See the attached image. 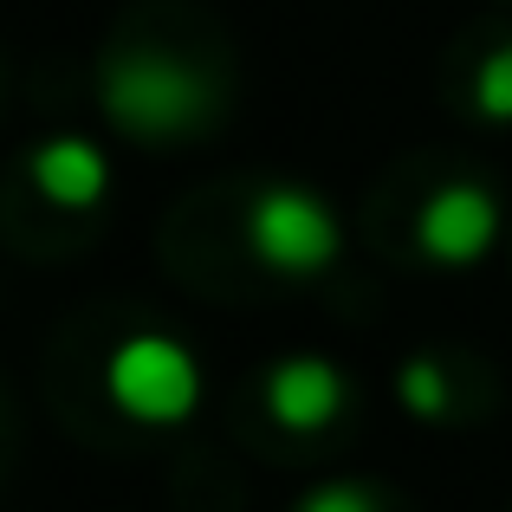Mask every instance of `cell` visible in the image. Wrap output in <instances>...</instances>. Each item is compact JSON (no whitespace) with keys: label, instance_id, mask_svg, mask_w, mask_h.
I'll return each instance as SVG.
<instances>
[{"label":"cell","instance_id":"cell-1","mask_svg":"<svg viewBox=\"0 0 512 512\" xmlns=\"http://www.w3.org/2000/svg\"><path fill=\"white\" fill-rule=\"evenodd\" d=\"M98 104L137 143H182L214 124L208 72L175 59V52H117V59H104Z\"/></svg>","mask_w":512,"mask_h":512},{"label":"cell","instance_id":"cell-2","mask_svg":"<svg viewBox=\"0 0 512 512\" xmlns=\"http://www.w3.org/2000/svg\"><path fill=\"white\" fill-rule=\"evenodd\" d=\"M104 396L117 415L143 428H175L201 409V363L169 331H130L104 357Z\"/></svg>","mask_w":512,"mask_h":512},{"label":"cell","instance_id":"cell-3","mask_svg":"<svg viewBox=\"0 0 512 512\" xmlns=\"http://www.w3.org/2000/svg\"><path fill=\"white\" fill-rule=\"evenodd\" d=\"M247 253L279 279H318L338 266L344 227L325 195L299 182H273L247 201Z\"/></svg>","mask_w":512,"mask_h":512},{"label":"cell","instance_id":"cell-4","mask_svg":"<svg viewBox=\"0 0 512 512\" xmlns=\"http://www.w3.org/2000/svg\"><path fill=\"white\" fill-rule=\"evenodd\" d=\"M500 240V201L480 182H441L415 214V247L435 266H474Z\"/></svg>","mask_w":512,"mask_h":512},{"label":"cell","instance_id":"cell-5","mask_svg":"<svg viewBox=\"0 0 512 512\" xmlns=\"http://www.w3.org/2000/svg\"><path fill=\"white\" fill-rule=\"evenodd\" d=\"M260 396H266V415H273L286 435H325L350 409V376L331 357L299 350V357H279L273 370H266Z\"/></svg>","mask_w":512,"mask_h":512},{"label":"cell","instance_id":"cell-6","mask_svg":"<svg viewBox=\"0 0 512 512\" xmlns=\"http://www.w3.org/2000/svg\"><path fill=\"white\" fill-rule=\"evenodd\" d=\"M26 175L52 208H98L104 188H111V163L91 137H46L26 156Z\"/></svg>","mask_w":512,"mask_h":512},{"label":"cell","instance_id":"cell-7","mask_svg":"<svg viewBox=\"0 0 512 512\" xmlns=\"http://www.w3.org/2000/svg\"><path fill=\"white\" fill-rule=\"evenodd\" d=\"M396 402L415 415V422H441V415L454 409V383H448V370H441L435 357H409L396 370Z\"/></svg>","mask_w":512,"mask_h":512},{"label":"cell","instance_id":"cell-8","mask_svg":"<svg viewBox=\"0 0 512 512\" xmlns=\"http://www.w3.org/2000/svg\"><path fill=\"white\" fill-rule=\"evenodd\" d=\"M474 111L487 124H512V46H493L474 72Z\"/></svg>","mask_w":512,"mask_h":512},{"label":"cell","instance_id":"cell-9","mask_svg":"<svg viewBox=\"0 0 512 512\" xmlns=\"http://www.w3.org/2000/svg\"><path fill=\"white\" fill-rule=\"evenodd\" d=\"M292 512H389L383 493L363 487V480H318V487H305Z\"/></svg>","mask_w":512,"mask_h":512}]
</instances>
